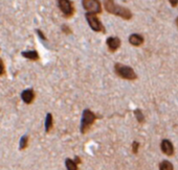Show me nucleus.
Wrapping results in <instances>:
<instances>
[{"instance_id":"nucleus-1","label":"nucleus","mask_w":178,"mask_h":170,"mask_svg":"<svg viewBox=\"0 0 178 170\" xmlns=\"http://www.w3.org/2000/svg\"><path fill=\"white\" fill-rule=\"evenodd\" d=\"M104 5H105L106 11L110 14L116 15V16L121 17V18L127 19V20L131 19V17H132V14H131V12L128 10V8L120 7V5H116L114 3L113 0H105Z\"/></svg>"},{"instance_id":"nucleus-2","label":"nucleus","mask_w":178,"mask_h":170,"mask_svg":"<svg viewBox=\"0 0 178 170\" xmlns=\"http://www.w3.org/2000/svg\"><path fill=\"white\" fill-rule=\"evenodd\" d=\"M115 72H116L117 75H120L121 77H123L125 79H129V80H133L136 78V74L133 71V69L129 66H125V65L121 64H116L114 67Z\"/></svg>"},{"instance_id":"nucleus-3","label":"nucleus","mask_w":178,"mask_h":170,"mask_svg":"<svg viewBox=\"0 0 178 170\" xmlns=\"http://www.w3.org/2000/svg\"><path fill=\"white\" fill-rule=\"evenodd\" d=\"M94 120H95V115L90 110L84 111L82 120H81V132H82V134H85V132L88 131L91 124L94 122Z\"/></svg>"},{"instance_id":"nucleus-4","label":"nucleus","mask_w":178,"mask_h":170,"mask_svg":"<svg viewBox=\"0 0 178 170\" xmlns=\"http://www.w3.org/2000/svg\"><path fill=\"white\" fill-rule=\"evenodd\" d=\"M83 8L88 12V13L92 14H100L102 12L101 2L99 0H83L82 1Z\"/></svg>"},{"instance_id":"nucleus-5","label":"nucleus","mask_w":178,"mask_h":170,"mask_svg":"<svg viewBox=\"0 0 178 170\" xmlns=\"http://www.w3.org/2000/svg\"><path fill=\"white\" fill-rule=\"evenodd\" d=\"M86 17V20L88 22L90 28L94 32H103L104 28H103V25L102 23L100 22V20L98 19V17L95 16V14H92V13H87L85 15Z\"/></svg>"},{"instance_id":"nucleus-6","label":"nucleus","mask_w":178,"mask_h":170,"mask_svg":"<svg viewBox=\"0 0 178 170\" xmlns=\"http://www.w3.org/2000/svg\"><path fill=\"white\" fill-rule=\"evenodd\" d=\"M58 4L59 8H60L61 12L63 13L66 17H70L73 16V5L71 3L70 0H58Z\"/></svg>"},{"instance_id":"nucleus-7","label":"nucleus","mask_w":178,"mask_h":170,"mask_svg":"<svg viewBox=\"0 0 178 170\" xmlns=\"http://www.w3.org/2000/svg\"><path fill=\"white\" fill-rule=\"evenodd\" d=\"M160 147H161L162 152L165 153L167 156H173V154H174V147H173V144H172L169 140H167V139L162 140Z\"/></svg>"},{"instance_id":"nucleus-8","label":"nucleus","mask_w":178,"mask_h":170,"mask_svg":"<svg viewBox=\"0 0 178 170\" xmlns=\"http://www.w3.org/2000/svg\"><path fill=\"white\" fill-rule=\"evenodd\" d=\"M107 45L111 51H115L121 46V40L115 37H110L107 39Z\"/></svg>"},{"instance_id":"nucleus-9","label":"nucleus","mask_w":178,"mask_h":170,"mask_svg":"<svg viewBox=\"0 0 178 170\" xmlns=\"http://www.w3.org/2000/svg\"><path fill=\"white\" fill-rule=\"evenodd\" d=\"M21 98L25 103H32L34 98H35V94H34V91L32 89H27V90H24L21 94Z\"/></svg>"},{"instance_id":"nucleus-10","label":"nucleus","mask_w":178,"mask_h":170,"mask_svg":"<svg viewBox=\"0 0 178 170\" xmlns=\"http://www.w3.org/2000/svg\"><path fill=\"white\" fill-rule=\"evenodd\" d=\"M129 42H130L132 45H134V46H139V45H142V44H143V38L142 36H139V35H136V33H133V35H131V36H130Z\"/></svg>"},{"instance_id":"nucleus-11","label":"nucleus","mask_w":178,"mask_h":170,"mask_svg":"<svg viewBox=\"0 0 178 170\" xmlns=\"http://www.w3.org/2000/svg\"><path fill=\"white\" fill-rule=\"evenodd\" d=\"M22 57L29 58V60H32V61H37L39 58V54H38V52L35 51V50L23 51L22 52Z\"/></svg>"},{"instance_id":"nucleus-12","label":"nucleus","mask_w":178,"mask_h":170,"mask_svg":"<svg viewBox=\"0 0 178 170\" xmlns=\"http://www.w3.org/2000/svg\"><path fill=\"white\" fill-rule=\"evenodd\" d=\"M65 164H66V168L67 170H78V164L74 162V161L67 159L65 161Z\"/></svg>"},{"instance_id":"nucleus-13","label":"nucleus","mask_w":178,"mask_h":170,"mask_svg":"<svg viewBox=\"0 0 178 170\" xmlns=\"http://www.w3.org/2000/svg\"><path fill=\"white\" fill-rule=\"evenodd\" d=\"M51 126H52V116L51 113H48L45 119V131L48 132L49 129L51 128Z\"/></svg>"},{"instance_id":"nucleus-14","label":"nucleus","mask_w":178,"mask_h":170,"mask_svg":"<svg viewBox=\"0 0 178 170\" xmlns=\"http://www.w3.org/2000/svg\"><path fill=\"white\" fill-rule=\"evenodd\" d=\"M159 169L160 170H174L173 165H172V163L169 162V161H164V162H161L160 165H159Z\"/></svg>"},{"instance_id":"nucleus-15","label":"nucleus","mask_w":178,"mask_h":170,"mask_svg":"<svg viewBox=\"0 0 178 170\" xmlns=\"http://www.w3.org/2000/svg\"><path fill=\"white\" fill-rule=\"evenodd\" d=\"M134 114H135V117H136V119H137V121H138L139 123H142L145 121V117H143V112L140 110H135L134 111Z\"/></svg>"},{"instance_id":"nucleus-16","label":"nucleus","mask_w":178,"mask_h":170,"mask_svg":"<svg viewBox=\"0 0 178 170\" xmlns=\"http://www.w3.org/2000/svg\"><path fill=\"white\" fill-rule=\"evenodd\" d=\"M26 146H27V136H23L20 140L19 147H20V149H24Z\"/></svg>"},{"instance_id":"nucleus-17","label":"nucleus","mask_w":178,"mask_h":170,"mask_svg":"<svg viewBox=\"0 0 178 170\" xmlns=\"http://www.w3.org/2000/svg\"><path fill=\"white\" fill-rule=\"evenodd\" d=\"M138 146H139V144L137 143V142H133V144H132V150H133L134 153H137V150H138Z\"/></svg>"},{"instance_id":"nucleus-18","label":"nucleus","mask_w":178,"mask_h":170,"mask_svg":"<svg viewBox=\"0 0 178 170\" xmlns=\"http://www.w3.org/2000/svg\"><path fill=\"white\" fill-rule=\"evenodd\" d=\"M170 1V3L172 7H177V4H178V0H169Z\"/></svg>"},{"instance_id":"nucleus-19","label":"nucleus","mask_w":178,"mask_h":170,"mask_svg":"<svg viewBox=\"0 0 178 170\" xmlns=\"http://www.w3.org/2000/svg\"><path fill=\"white\" fill-rule=\"evenodd\" d=\"M3 73V64H2V62L0 61V75Z\"/></svg>"},{"instance_id":"nucleus-20","label":"nucleus","mask_w":178,"mask_h":170,"mask_svg":"<svg viewBox=\"0 0 178 170\" xmlns=\"http://www.w3.org/2000/svg\"><path fill=\"white\" fill-rule=\"evenodd\" d=\"M37 32H38V35L40 36V38H41V39H43V40H45V37L42 35V32H40V30H37Z\"/></svg>"},{"instance_id":"nucleus-21","label":"nucleus","mask_w":178,"mask_h":170,"mask_svg":"<svg viewBox=\"0 0 178 170\" xmlns=\"http://www.w3.org/2000/svg\"><path fill=\"white\" fill-rule=\"evenodd\" d=\"M62 29H63V30H64V32H66L67 33H68V32H70V29H69V28H68V29H67V27H66V26H65V25H63V27H62Z\"/></svg>"},{"instance_id":"nucleus-22","label":"nucleus","mask_w":178,"mask_h":170,"mask_svg":"<svg viewBox=\"0 0 178 170\" xmlns=\"http://www.w3.org/2000/svg\"><path fill=\"white\" fill-rule=\"evenodd\" d=\"M74 162H76L77 164H79L81 161H80V159H79V157H76V160H74Z\"/></svg>"},{"instance_id":"nucleus-23","label":"nucleus","mask_w":178,"mask_h":170,"mask_svg":"<svg viewBox=\"0 0 178 170\" xmlns=\"http://www.w3.org/2000/svg\"><path fill=\"white\" fill-rule=\"evenodd\" d=\"M176 24H177V26H178V18H177V20H176Z\"/></svg>"}]
</instances>
